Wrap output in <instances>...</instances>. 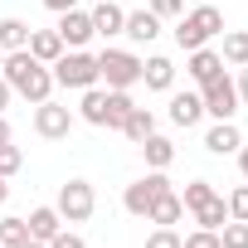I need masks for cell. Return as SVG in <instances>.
<instances>
[{"instance_id":"obj_1","label":"cell","mask_w":248,"mask_h":248,"mask_svg":"<svg viewBox=\"0 0 248 248\" xmlns=\"http://www.w3.org/2000/svg\"><path fill=\"white\" fill-rule=\"evenodd\" d=\"M0 78L10 83V93H20V97H30V102H49V93L59 88L54 73H49V63H39L30 49L5 54V63H0Z\"/></svg>"},{"instance_id":"obj_2","label":"cell","mask_w":248,"mask_h":248,"mask_svg":"<svg viewBox=\"0 0 248 248\" xmlns=\"http://www.w3.org/2000/svg\"><path fill=\"white\" fill-rule=\"evenodd\" d=\"M214 34H224V15L209 5V0H204V5H195L190 15H180V25H175V44L190 54V49H204Z\"/></svg>"},{"instance_id":"obj_3","label":"cell","mask_w":248,"mask_h":248,"mask_svg":"<svg viewBox=\"0 0 248 248\" xmlns=\"http://www.w3.org/2000/svg\"><path fill=\"white\" fill-rule=\"evenodd\" d=\"M49 73H54V83L59 88H97V54H88V49H63L54 63H49Z\"/></svg>"},{"instance_id":"obj_4","label":"cell","mask_w":248,"mask_h":248,"mask_svg":"<svg viewBox=\"0 0 248 248\" xmlns=\"http://www.w3.org/2000/svg\"><path fill=\"white\" fill-rule=\"evenodd\" d=\"M97 83L132 93V88L141 83V59H137L132 49H102V54H97Z\"/></svg>"},{"instance_id":"obj_5","label":"cell","mask_w":248,"mask_h":248,"mask_svg":"<svg viewBox=\"0 0 248 248\" xmlns=\"http://www.w3.org/2000/svg\"><path fill=\"white\" fill-rule=\"evenodd\" d=\"M59 219L63 224H83V219H93V209H97V190L88 185V180H68V185H59Z\"/></svg>"},{"instance_id":"obj_6","label":"cell","mask_w":248,"mask_h":248,"mask_svg":"<svg viewBox=\"0 0 248 248\" xmlns=\"http://www.w3.org/2000/svg\"><path fill=\"white\" fill-rule=\"evenodd\" d=\"M200 102H204V112H209L214 122H233V112L243 107V102H238V88H233V78H229V73L209 78V83L200 88Z\"/></svg>"},{"instance_id":"obj_7","label":"cell","mask_w":248,"mask_h":248,"mask_svg":"<svg viewBox=\"0 0 248 248\" xmlns=\"http://www.w3.org/2000/svg\"><path fill=\"white\" fill-rule=\"evenodd\" d=\"M166 190H170L166 170H151V175H141V180H132L127 190H122V209H127V214H137V219H146L151 200H156V195H166Z\"/></svg>"},{"instance_id":"obj_8","label":"cell","mask_w":248,"mask_h":248,"mask_svg":"<svg viewBox=\"0 0 248 248\" xmlns=\"http://www.w3.org/2000/svg\"><path fill=\"white\" fill-rule=\"evenodd\" d=\"M34 132H39L44 141H63V137L73 132V112L59 107L54 97H49V102H34Z\"/></svg>"},{"instance_id":"obj_9","label":"cell","mask_w":248,"mask_h":248,"mask_svg":"<svg viewBox=\"0 0 248 248\" xmlns=\"http://www.w3.org/2000/svg\"><path fill=\"white\" fill-rule=\"evenodd\" d=\"M59 39H63V49H83L88 39H93V15L88 10H63L59 15Z\"/></svg>"},{"instance_id":"obj_10","label":"cell","mask_w":248,"mask_h":248,"mask_svg":"<svg viewBox=\"0 0 248 248\" xmlns=\"http://www.w3.org/2000/svg\"><path fill=\"white\" fill-rule=\"evenodd\" d=\"M238 146H243V137H238L233 122H214V127L204 132V151L209 156H238Z\"/></svg>"},{"instance_id":"obj_11","label":"cell","mask_w":248,"mask_h":248,"mask_svg":"<svg viewBox=\"0 0 248 248\" xmlns=\"http://www.w3.org/2000/svg\"><path fill=\"white\" fill-rule=\"evenodd\" d=\"M122 34H127L132 44H151L161 34V15L151 10H127V20H122Z\"/></svg>"},{"instance_id":"obj_12","label":"cell","mask_w":248,"mask_h":248,"mask_svg":"<svg viewBox=\"0 0 248 248\" xmlns=\"http://www.w3.org/2000/svg\"><path fill=\"white\" fill-rule=\"evenodd\" d=\"M141 83H146L151 93H170V83H175V63H170L166 54L141 59Z\"/></svg>"},{"instance_id":"obj_13","label":"cell","mask_w":248,"mask_h":248,"mask_svg":"<svg viewBox=\"0 0 248 248\" xmlns=\"http://www.w3.org/2000/svg\"><path fill=\"white\" fill-rule=\"evenodd\" d=\"M146 219H151L156 229H175V224L185 219V204H180V195H175V190L156 195V200H151V209H146Z\"/></svg>"},{"instance_id":"obj_14","label":"cell","mask_w":248,"mask_h":248,"mask_svg":"<svg viewBox=\"0 0 248 248\" xmlns=\"http://www.w3.org/2000/svg\"><path fill=\"white\" fill-rule=\"evenodd\" d=\"M88 15H93V34H102V39L122 34V20H127V10H122L117 0H97V5H93Z\"/></svg>"},{"instance_id":"obj_15","label":"cell","mask_w":248,"mask_h":248,"mask_svg":"<svg viewBox=\"0 0 248 248\" xmlns=\"http://www.w3.org/2000/svg\"><path fill=\"white\" fill-rule=\"evenodd\" d=\"M185 73H190V78L204 88L209 78H219V73H224V59H219L214 49H190V63H185Z\"/></svg>"},{"instance_id":"obj_16","label":"cell","mask_w":248,"mask_h":248,"mask_svg":"<svg viewBox=\"0 0 248 248\" xmlns=\"http://www.w3.org/2000/svg\"><path fill=\"white\" fill-rule=\"evenodd\" d=\"M200 117H204L200 93H175L170 97V122H175V127H200Z\"/></svg>"},{"instance_id":"obj_17","label":"cell","mask_w":248,"mask_h":248,"mask_svg":"<svg viewBox=\"0 0 248 248\" xmlns=\"http://www.w3.org/2000/svg\"><path fill=\"white\" fill-rule=\"evenodd\" d=\"M78 117L88 122V127H107V88H83Z\"/></svg>"},{"instance_id":"obj_18","label":"cell","mask_w":248,"mask_h":248,"mask_svg":"<svg viewBox=\"0 0 248 248\" xmlns=\"http://www.w3.org/2000/svg\"><path fill=\"white\" fill-rule=\"evenodd\" d=\"M151 132H156V112H151V107H132V112H127V122H122V137L141 146Z\"/></svg>"},{"instance_id":"obj_19","label":"cell","mask_w":248,"mask_h":248,"mask_svg":"<svg viewBox=\"0 0 248 248\" xmlns=\"http://www.w3.org/2000/svg\"><path fill=\"white\" fill-rule=\"evenodd\" d=\"M39 63H54L59 54H63V39H59V30H30V44H25Z\"/></svg>"},{"instance_id":"obj_20","label":"cell","mask_w":248,"mask_h":248,"mask_svg":"<svg viewBox=\"0 0 248 248\" xmlns=\"http://www.w3.org/2000/svg\"><path fill=\"white\" fill-rule=\"evenodd\" d=\"M141 156H146V166H151V170H166V166L175 161V141H170V137H161V132H151V137L141 141Z\"/></svg>"},{"instance_id":"obj_21","label":"cell","mask_w":248,"mask_h":248,"mask_svg":"<svg viewBox=\"0 0 248 248\" xmlns=\"http://www.w3.org/2000/svg\"><path fill=\"white\" fill-rule=\"evenodd\" d=\"M25 224H30V238H39V243H49V238L63 229V219H59V209H54V204H39Z\"/></svg>"},{"instance_id":"obj_22","label":"cell","mask_w":248,"mask_h":248,"mask_svg":"<svg viewBox=\"0 0 248 248\" xmlns=\"http://www.w3.org/2000/svg\"><path fill=\"white\" fill-rule=\"evenodd\" d=\"M137 102H132V93L127 88H107V127L112 132H122V122H127V112H132Z\"/></svg>"},{"instance_id":"obj_23","label":"cell","mask_w":248,"mask_h":248,"mask_svg":"<svg viewBox=\"0 0 248 248\" xmlns=\"http://www.w3.org/2000/svg\"><path fill=\"white\" fill-rule=\"evenodd\" d=\"M25 44H30V25L15 20V15H5V20H0V49L15 54V49H25Z\"/></svg>"},{"instance_id":"obj_24","label":"cell","mask_w":248,"mask_h":248,"mask_svg":"<svg viewBox=\"0 0 248 248\" xmlns=\"http://www.w3.org/2000/svg\"><path fill=\"white\" fill-rule=\"evenodd\" d=\"M195 224H200V229H214V233H219V229L229 224V204H224V200L214 195L209 204H200V209H195Z\"/></svg>"},{"instance_id":"obj_25","label":"cell","mask_w":248,"mask_h":248,"mask_svg":"<svg viewBox=\"0 0 248 248\" xmlns=\"http://www.w3.org/2000/svg\"><path fill=\"white\" fill-rule=\"evenodd\" d=\"M209 200H214V185H209V180H190V185H185V195H180V204H185L190 214H195L200 204H209Z\"/></svg>"},{"instance_id":"obj_26","label":"cell","mask_w":248,"mask_h":248,"mask_svg":"<svg viewBox=\"0 0 248 248\" xmlns=\"http://www.w3.org/2000/svg\"><path fill=\"white\" fill-rule=\"evenodd\" d=\"M219 59H229V63H238V68H243V63H248V34H243V30L224 34V54H219Z\"/></svg>"},{"instance_id":"obj_27","label":"cell","mask_w":248,"mask_h":248,"mask_svg":"<svg viewBox=\"0 0 248 248\" xmlns=\"http://www.w3.org/2000/svg\"><path fill=\"white\" fill-rule=\"evenodd\" d=\"M25 238H30V224H25L20 214L0 219V243H5V248H15V243H25Z\"/></svg>"},{"instance_id":"obj_28","label":"cell","mask_w":248,"mask_h":248,"mask_svg":"<svg viewBox=\"0 0 248 248\" xmlns=\"http://www.w3.org/2000/svg\"><path fill=\"white\" fill-rule=\"evenodd\" d=\"M219 248H248V224L243 219H229L219 229Z\"/></svg>"},{"instance_id":"obj_29","label":"cell","mask_w":248,"mask_h":248,"mask_svg":"<svg viewBox=\"0 0 248 248\" xmlns=\"http://www.w3.org/2000/svg\"><path fill=\"white\" fill-rule=\"evenodd\" d=\"M20 166H25V151H20L15 141H5V146H0V175H5V180H10V175H15Z\"/></svg>"},{"instance_id":"obj_30","label":"cell","mask_w":248,"mask_h":248,"mask_svg":"<svg viewBox=\"0 0 248 248\" xmlns=\"http://www.w3.org/2000/svg\"><path fill=\"white\" fill-rule=\"evenodd\" d=\"M224 204H229V219H243V224H248V185L229 190V200H224Z\"/></svg>"},{"instance_id":"obj_31","label":"cell","mask_w":248,"mask_h":248,"mask_svg":"<svg viewBox=\"0 0 248 248\" xmlns=\"http://www.w3.org/2000/svg\"><path fill=\"white\" fill-rule=\"evenodd\" d=\"M180 248H219V233L214 229H195V233H185Z\"/></svg>"},{"instance_id":"obj_32","label":"cell","mask_w":248,"mask_h":248,"mask_svg":"<svg viewBox=\"0 0 248 248\" xmlns=\"http://www.w3.org/2000/svg\"><path fill=\"white\" fill-rule=\"evenodd\" d=\"M146 10H151V15H161V20H175V15H185V0H151Z\"/></svg>"},{"instance_id":"obj_33","label":"cell","mask_w":248,"mask_h":248,"mask_svg":"<svg viewBox=\"0 0 248 248\" xmlns=\"http://www.w3.org/2000/svg\"><path fill=\"white\" fill-rule=\"evenodd\" d=\"M180 243H185V238H180L175 229H156V233L146 238V248H180Z\"/></svg>"},{"instance_id":"obj_34","label":"cell","mask_w":248,"mask_h":248,"mask_svg":"<svg viewBox=\"0 0 248 248\" xmlns=\"http://www.w3.org/2000/svg\"><path fill=\"white\" fill-rule=\"evenodd\" d=\"M49 248H88V243H83L78 233H68V229H59V233L49 238Z\"/></svg>"},{"instance_id":"obj_35","label":"cell","mask_w":248,"mask_h":248,"mask_svg":"<svg viewBox=\"0 0 248 248\" xmlns=\"http://www.w3.org/2000/svg\"><path fill=\"white\" fill-rule=\"evenodd\" d=\"M233 88H238V102H248V63H243V73H238V83H233Z\"/></svg>"},{"instance_id":"obj_36","label":"cell","mask_w":248,"mask_h":248,"mask_svg":"<svg viewBox=\"0 0 248 248\" xmlns=\"http://www.w3.org/2000/svg\"><path fill=\"white\" fill-rule=\"evenodd\" d=\"M44 5H49L54 15H63V10H73V5H78V0H44Z\"/></svg>"},{"instance_id":"obj_37","label":"cell","mask_w":248,"mask_h":248,"mask_svg":"<svg viewBox=\"0 0 248 248\" xmlns=\"http://www.w3.org/2000/svg\"><path fill=\"white\" fill-rule=\"evenodd\" d=\"M5 141H15V132H10V122H5V112H0V146Z\"/></svg>"},{"instance_id":"obj_38","label":"cell","mask_w":248,"mask_h":248,"mask_svg":"<svg viewBox=\"0 0 248 248\" xmlns=\"http://www.w3.org/2000/svg\"><path fill=\"white\" fill-rule=\"evenodd\" d=\"M10 97H15V93H10V83H5V78H0V112H5V107H10Z\"/></svg>"},{"instance_id":"obj_39","label":"cell","mask_w":248,"mask_h":248,"mask_svg":"<svg viewBox=\"0 0 248 248\" xmlns=\"http://www.w3.org/2000/svg\"><path fill=\"white\" fill-rule=\"evenodd\" d=\"M238 170H243V180H248V146H238Z\"/></svg>"},{"instance_id":"obj_40","label":"cell","mask_w":248,"mask_h":248,"mask_svg":"<svg viewBox=\"0 0 248 248\" xmlns=\"http://www.w3.org/2000/svg\"><path fill=\"white\" fill-rule=\"evenodd\" d=\"M5 200H10V180H5V175H0V204H5Z\"/></svg>"},{"instance_id":"obj_41","label":"cell","mask_w":248,"mask_h":248,"mask_svg":"<svg viewBox=\"0 0 248 248\" xmlns=\"http://www.w3.org/2000/svg\"><path fill=\"white\" fill-rule=\"evenodd\" d=\"M15 248H49V243H39V238H25V243H15Z\"/></svg>"},{"instance_id":"obj_42","label":"cell","mask_w":248,"mask_h":248,"mask_svg":"<svg viewBox=\"0 0 248 248\" xmlns=\"http://www.w3.org/2000/svg\"><path fill=\"white\" fill-rule=\"evenodd\" d=\"M0 63H5V49H0Z\"/></svg>"},{"instance_id":"obj_43","label":"cell","mask_w":248,"mask_h":248,"mask_svg":"<svg viewBox=\"0 0 248 248\" xmlns=\"http://www.w3.org/2000/svg\"><path fill=\"white\" fill-rule=\"evenodd\" d=\"M195 5H204V0H195Z\"/></svg>"},{"instance_id":"obj_44","label":"cell","mask_w":248,"mask_h":248,"mask_svg":"<svg viewBox=\"0 0 248 248\" xmlns=\"http://www.w3.org/2000/svg\"><path fill=\"white\" fill-rule=\"evenodd\" d=\"M93 5H97V0H93Z\"/></svg>"}]
</instances>
